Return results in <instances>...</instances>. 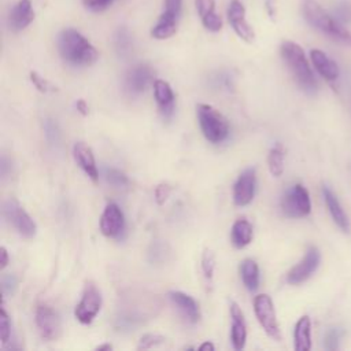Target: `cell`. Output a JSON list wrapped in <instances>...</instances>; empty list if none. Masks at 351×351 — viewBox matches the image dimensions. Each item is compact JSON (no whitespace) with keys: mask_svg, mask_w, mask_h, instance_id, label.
<instances>
[{"mask_svg":"<svg viewBox=\"0 0 351 351\" xmlns=\"http://www.w3.org/2000/svg\"><path fill=\"white\" fill-rule=\"evenodd\" d=\"M11 337V324H10V318L8 314L5 311L4 307H1V313H0V340L3 344H5Z\"/></svg>","mask_w":351,"mask_h":351,"instance_id":"35","label":"cell"},{"mask_svg":"<svg viewBox=\"0 0 351 351\" xmlns=\"http://www.w3.org/2000/svg\"><path fill=\"white\" fill-rule=\"evenodd\" d=\"M36 325L43 339L56 340L62 333V324L58 313L47 304H40L36 310Z\"/></svg>","mask_w":351,"mask_h":351,"instance_id":"10","label":"cell"},{"mask_svg":"<svg viewBox=\"0 0 351 351\" xmlns=\"http://www.w3.org/2000/svg\"><path fill=\"white\" fill-rule=\"evenodd\" d=\"M319 261H321L319 251L315 247H308L303 259L288 271L287 282L291 285H299L307 281L318 269Z\"/></svg>","mask_w":351,"mask_h":351,"instance_id":"9","label":"cell"},{"mask_svg":"<svg viewBox=\"0 0 351 351\" xmlns=\"http://www.w3.org/2000/svg\"><path fill=\"white\" fill-rule=\"evenodd\" d=\"M310 59L313 62V66L315 67V70L324 80L333 82L339 78L340 70H339L337 63L335 60H332L325 52L314 48L310 51Z\"/></svg>","mask_w":351,"mask_h":351,"instance_id":"16","label":"cell"},{"mask_svg":"<svg viewBox=\"0 0 351 351\" xmlns=\"http://www.w3.org/2000/svg\"><path fill=\"white\" fill-rule=\"evenodd\" d=\"M75 108H77V111H78L80 114H82V115H86V114H88V104H86L85 100H82V99H80V100L75 103Z\"/></svg>","mask_w":351,"mask_h":351,"instance_id":"45","label":"cell"},{"mask_svg":"<svg viewBox=\"0 0 351 351\" xmlns=\"http://www.w3.org/2000/svg\"><path fill=\"white\" fill-rule=\"evenodd\" d=\"M1 214L8 221V223L15 228V230L21 236L26 239H32L36 234L37 232L36 222L27 214V211L19 204L16 199L14 197L5 199L1 204Z\"/></svg>","mask_w":351,"mask_h":351,"instance_id":"5","label":"cell"},{"mask_svg":"<svg viewBox=\"0 0 351 351\" xmlns=\"http://www.w3.org/2000/svg\"><path fill=\"white\" fill-rule=\"evenodd\" d=\"M213 85L214 88L218 89H225V90H230L233 88V82H232V77L229 74L225 73H219L215 77H213Z\"/></svg>","mask_w":351,"mask_h":351,"instance_id":"39","label":"cell"},{"mask_svg":"<svg viewBox=\"0 0 351 351\" xmlns=\"http://www.w3.org/2000/svg\"><path fill=\"white\" fill-rule=\"evenodd\" d=\"M101 308V293L93 282H86L82 298L75 306L74 315L81 324H90Z\"/></svg>","mask_w":351,"mask_h":351,"instance_id":"8","label":"cell"},{"mask_svg":"<svg viewBox=\"0 0 351 351\" xmlns=\"http://www.w3.org/2000/svg\"><path fill=\"white\" fill-rule=\"evenodd\" d=\"M322 195H324V200L325 204L328 207V211L332 217V219L335 221V223L343 230V232H350V221L347 214L344 213V210L341 208V204L339 202V199L336 197V195L330 191L329 186L324 185L322 186Z\"/></svg>","mask_w":351,"mask_h":351,"instance_id":"20","label":"cell"},{"mask_svg":"<svg viewBox=\"0 0 351 351\" xmlns=\"http://www.w3.org/2000/svg\"><path fill=\"white\" fill-rule=\"evenodd\" d=\"M181 5H182V0H165L163 12L178 18L181 12Z\"/></svg>","mask_w":351,"mask_h":351,"instance_id":"43","label":"cell"},{"mask_svg":"<svg viewBox=\"0 0 351 351\" xmlns=\"http://www.w3.org/2000/svg\"><path fill=\"white\" fill-rule=\"evenodd\" d=\"M169 255V250L166 243H152L148 250V261L151 263H163L166 262Z\"/></svg>","mask_w":351,"mask_h":351,"instance_id":"29","label":"cell"},{"mask_svg":"<svg viewBox=\"0 0 351 351\" xmlns=\"http://www.w3.org/2000/svg\"><path fill=\"white\" fill-rule=\"evenodd\" d=\"M302 14L310 26L322 32L332 40L351 47V32L347 30L333 15H329L317 1L303 0Z\"/></svg>","mask_w":351,"mask_h":351,"instance_id":"3","label":"cell"},{"mask_svg":"<svg viewBox=\"0 0 351 351\" xmlns=\"http://www.w3.org/2000/svg\"><path fill=\"white\" fill-rule=\"evenodd\" d=\"M111 3H112V0H82V4L85 5V8L93 11V12H100V11L106 10Z\"/></svg>","mask_w":351,"mask_h":351,"instance_id":"41","label":"cell"},{"mask_svg":"<svg viewBox=\"0 0 351 351\" xmlns=\"http://www.w3.org/2000/svg\"><path fill=\"white\" fill-rule=\"evenodd\" d=\"M154 80V71L147 64H136L125 75V89L130 95L143 93Z\"/></svg>","mask_w":351,"mask_h":351,"instance_id":"13","label":"cell"},{"mask_svg":"<svg viewBox=\"0 0 351 351\" xmlns=\"http://www.w3.org/2000/svg\"><path fill=\"white\" fill-rule=\"evenodd\" d=\"M111 348H112V346H111V344H108V343H106V344H100V346H97V347H96V350H97V351H103V350H108V351H110Z\"/></svg>","mask_w":351,"mask_h":351,"instance_id":"48","label":"cell"},{"mask_svg":"<svg viewBox=\"0 0 351 351\" xmlns=\"http://www.w3.org/2000/svg\"><path fill=\"white\" fill-rule=\"evenodd\" d=\"M30 81L33 82V85H34L40 92L48 93V92L56 90V88H55L49 81H47L44 77H41V75H40L38 73H36V71H32V73H30Z\"/></svg>","mask_w":351,"mask_h":351,"instance_id":"37","label":"cell"},{"mask_svg":"<svg viewBox=\"0 0 351 351\" xmlns=\"http://www.w3.org/2000/svg\"><path fill=\"white\" fill-rule=\"evenodd\" d=\"M170 300L173 302V304L180 310V313L185 317V319L191 324H196L200 319V310L199 306L196 303V300L180 291H171L169 293Z\"/></svg>","mask_w":351,"mask_h":351,"instance_id":"18","label":"cell"},{"mask_svg":"<svg viewBox=\"0 0 351 351\" xmlns=\"http://www.w3.org/2000/svg\"><path fill=\"white\" fill-rule=\"evenodd\" d=\"M154 95L156 104L165 118H170L174 112V93L169 82L163 80L154 81Z\"/></svg>","mask_w":351,"mask_h":351,"instance_id":"19","label":"cell"},{"mask_svg":"<svg viewBox=\"0 0 351 351\" xmlns=\"http://www.w3.org/2000/svg\"><path fill=\"white\" fill-rule=\"evenodd\" d=\"M114 45H115V49L118 52L119 56L122 58H126L132 48H133V40H132V36L129 33L128 29L125 27H119L117 32H115V36H114Z\"/></svg>","mask_w":351,"mask_h":351,"instance_id":"26","label":"cell"},{"mask_svg":"<svg viewBox=\"0 0 351 351\" xmlns=\"http://www.w3.org/2000/svg\"><path fill=\"white\" fill-rule=\"evenodd\" d=\"M333 16L341 23L351 22V1L350 0H339L333 7Z\"/></svg>","mask_w":351,"mask_h":351,"instance_id":"31","label":"cell"},{"mask_svg":"<svg viewBox=\"0 0 351 351\" xmlns=\"http://www.w3.org/2000/svg\"><path fill=\"white\" fill-rule=\"evenodd\" d=\"M229 25L232 26V29L234 30V33L245 43H252L255 38V33L254 29L251 27V25L247 22L245 16L244 18H237L233 21H229Z\"/></svg>","mask_w":351,"mask_h":351,"instance_id":"27","label":"cell"},{"mask_svg":"<svg viewBox=\"0 0 351 351\" xmlns=\"http://www.w3.org/2000/svg\"><path fill=\"white\" fill-rule=\"evenodd\" d=\"M1 165H0V171H1V177L3 178H5L7 177V174H8V159H7V156H1V162H0Z\"/></svg>","mask_w":351,"mask_h":351,"instance_id":"44","label":"cell"},{"mask_svg":"<svg viewBox=\"0 0 351 351\" xmlns=\"http://www.w3.org/2000/svg\"><path fill=\"white\" fill-rule=\"evenodd\" d=\"M166 341V339L160 335H154V333H147L140 339V344L138 348L143 350H148V348H154V347H159L160 344H163Z\"/></svg>","mask_w":351,"mask_h":351,"instance_id":"36","label":"cell"},{"mask_svg":"<svg viewBox=\"0 0 351 351\" xmlns=\"http://www.w3.org/2000/svg\"><path fill=\"white\" fill-rule=\"evenodd\" d=\"M177 16L162 12L158 22L151 29V36L156 40H166L177 32Z\"/></svg>","mask_w":351,"mask_h":351,"instance_id":"23","label":"cell"},{"mask_svg":"<svg viewBox=\"0 0 351 351\" xmlns=\"http://www.w3.org/2000/svg\"><path fill=\"white\" fill-rule=\"evenodd\" d=\"M73 156H74V160L77 162V165L82 169V171L92 181L96 182L99 180V170H97L92 149L88 145H85L84 143H75L73 147Z\"/></svg>","mask_w":351,"mask_h":351,"instance_id":"17","label":"cell"},{"mask_svg":"<svg viewBox=\"0 0 351 351\" xmlns=\"http://www.w3.org/2000/svg\"><path fill=\"white\" fill-rule=\"evenodd\" d=\"M255 188H256V176L255 169L250 167L245 169L239 178L236 180L233 185V202L236 206H247L252 202L255 196Z\"/></svg>","mask_w":351,"mask_h":351,"instance_id":"11","label":"cell"},{"mask_svg":"<svg viewBox=\"0 0 351 351\" xmlns=\"http://www.w3.org/2000/svg\"><path fill=\"white\" fill-rule=\"evenodd\" d=\"M34 19V10L30 0H18L10 14H8V26L12 32H22L26 29Z\"/></svg>","mask_w":351,"mask_h":351,"instance_id":"14","label":"cell"},{"mask_svg":"<svg viewBox=\"0 0 351 351\" xmlns=\"http://www.w3.org/2000/svg\"><path fill=\"white\" fill-rule=\"evenodd\" d=\"M44 134L49 145H59L60 143V130L58 128V123L53 119H45L44 121Z\"/></svg>","mask_w":351,"mask_h":351,"instance_id":"32","label":"cell"},{"mask_svg":"<svg viewBox=\"0 0 351 351\" xmlns=\"http://www.w3.org/2000/svg\"><path fill=\"white\" fill-rule=\"evenodd\" d=\"M280 52L298 86L307 95H315L318 82L303 48L293 41H284L280 47Z\"/></svg>","mask_w":351,"mask_h":351,"instance_id":"2","label":"cell"},{"mask_svg":"<svg viewBox=\"0 0 351 351\" xmlns=\"http://www.w3.org/2000/svg\"><path fill=\"white\" fill-rule=\"evenodd\" d=\"M214 270H215V256H214V252L211 250H208V248H204V251L202 254V271H203L204 278L207 281L213 280Z\"/></svg>","mask_w":351,"mask_h":351,"instance_id":"30","label":"cell"},{"mask_svg":"<svg viewBox=\"0 0 351 351\" xmlns=\"http://www.w3.org/2000/svg\"><path fill=\"white\" fill-rule=\"evenodd\" d=\"M8 265V252L5 247H1V261H0V269L3 270Z\"/></svg>","mask_w":351,"mask_h":351,"instance_id":"46","label":"cell"},{"mask_svg":"<svg viewBox=\"0 0 351 351\" xmlns=\"http://www.w3.org/2000/svg\"><path fill=\"white\" fill-rule=\"evenodd\" d=\"M104 178L106 181L112 185V186H117V188H122V186H126L129 184V180H128V176L118 170V169H114V167H104Z\"/></svg>","mask_w":351,"mask_h":351,"instance_id":"28","label":"cell"},{"mask_svg":"<svg viewBox=\"0 0 351 351\" xmlns=\"http://www.w3.org/2000/svg\"><path fill=\"white\" fill-rule=\"evenodd\" d=\"M214 348H215L214 344L210 343V341H206V343H203V344L199 347V350H202V351H204V350H214Z\"/></svg>","mask_w":351,"mask_h":351,"instance_id":"47","label":"cell"},{"mask_svg":"<svg viewBox=\"0 0 351 351\" xmlns=\"http://www.w3.org/2000/svg\"><path fill=\"white\" fill-rule=\"evenodd\" d=\"M202 19V23L203 26L208 30V32H213V33H217L222 29V18L219 14H217V11H213L204 16L200 18Z\"/></svg>","mask_w":351,"mask_h":351,"instance_id":"33","label":"cell"},{"mask_svg":"<svg viewBox=\"0 0 351 351\" xmlns=\"http://www.w3.org/2000/svg\"><path fill=\"white\" fill-rule=\"evenodd\" d=\"M125 229V217L115 203H108L100 218V230L106 237H118Z\"/></svg>","mask_w":351,"mask_h":351,"instance_id":"12","label":"cell"},{"mask_svg":"<svg viewBox=\"0 0 351 351\" xmlns=\"http://www.w3.org/2000/svg\"><path fill=\"white\" fill-rule=\"evenodd\" d=\"M340 330L339 329H330L325 335V348L329 351H335L339 348V340H340Z\"/></svg>","mask_w":351,"mask_h":351,"instance_id":"38","label":"cell"},{"mask_svg":"<svg viewBox=\"0 0 351 351\" xmlns=\"http://www.w3.org/2000/svg\"><path fill=\"white\" fill-rule=\"evenodd\" d=\"M252 225L247 219H237L230 230V241L236 248H244L252 241Z\"/></svg>","mask_w":351,"mask_h":351,"instance_id":"22","label":"cell"},{"mask_svg":"<svg viewBox=\"0 0 351 351\" xmlns=\"http://www.w3.org/2000/svg\"><path fill=\"white\" fill-rule=\"evenodd\" d=\"M254 311L266 335L273 340H280L281 332L271 298L266 293L256 295L254 299Z\"/></svg>","mask_w":351,"mask_h":351,"instance_id":"7","label":"cell"},{"mask_svg":"<svg viewBox=\"0 0 351 351\" xmlns=\"http://www.w3.org/2000/svg\"><path fill=\"white\" fill-rule=\"evenodd\" d=\"M240 276L244 287L254 292L259 287V267L255 261L244 259L240 265Z\"/></svg>","mask_w":351,"mask_h":351,"instance_id":"24","label":"cell"},{"mask_svg":"<svg viewBox=\"0 0 351 351\" xmlns=\"http://www.w3.org/2000/svg\"><path fill=\"white\" fill-rule=\"evenodd\" d=\"M284 156H285V152H284V148L280 143H277L269 151L267 166H269V170H270L271 176L280 177L282 174V171H284Z\"/></svg>","mask_w":351,"mask_h":351,"instance_id":"25","label":"cell"},{"mask_svg":"<svg viewBox=\"0 0 351 351\" xmlns=\"http://www.w3.org/2000/svg\"><path fill=\"white\" fill-rule=\"evenodd\" d=\"M18 288V278L14 274H4L1 277V293L4 298L12 296Z\"/></svg>","mask_w":351,"mask_h":351,"instance_id":"34","label":"cell"},{"mask_svg":"<svg viewBox=\"0 0 351 351\" xmlns=\"http://www.w3.org/2000/svg\"><path fill=\"white\" fill-rule=\"evenodd\" d=\"M58 49L62 59L73 66L84 67L93 64L97 58V49L78 30L67 27L58 36Z\"/></svg>","mask_w":351,"mask_h":351,"instance_id":"1","label":"cell"},{"mask_svg":"<svg viewBox=\"0 0 351 351\" xmlns=\"http://www.w3.org/2000/svg\"><path fill=\"white\" fill-rule=\"evenodd\" d=\"M170 192H171V188L167 184H159L155 188V200H156V203L160 204V206L165 204V202L170 196Z\"/></svg>","mask_w":351,"mask_h":351,"instance_id":"42","label":"cell"},{"mask_svg":"<svg viewBox=\"0 0 351 351\" xmlns=\"http://www.w3.org/2000/svg\"><path fill=\"white\" fill-rule=\"evenodd\" d=\"M293 347L296 351H308L311 348V321L308 315H302L293 332Z\"/></svg>","mask_w":351,"mask_h":351,"instance_id":"21","label":"cell"},{"mask_svg":"<svg viewBox=\"0 0 351 351\" xmlns=\"http://www.w3.org/2000/svg\"><path fill=\"white\" fill-rule=\"evenodd\" d=\"M281 210L289 218H302L308 215L311 211L308 191L302 184L289 186L281 197Z\"/></svg>","mask_w":351,"mask_h":351,"instance_id":"6","label":"cell"},{"mask_svg":"<svg viewBox=\"0 0 351 351\" xmlns=\"http://www.w3.org/2000/svg\"><path fill=\"white\" fill-rule=\"evenodd\" d=\"M230 317H232V328H230L232 344L234 350H243L247 340V325H245L244 314L236 302H230Z\"/></svg>","mask_w":351,"mask_h":351,"instance_id":"15","label":"cell"},{"mask_svg":"<svg viewBox=\"0 0 351 351\" xmlns=\"http://www.w3.org/2000/svg\"><path fill=\"white\" fill-rule=\"evenodd\" d=\"M195 5L200 18L215 11V0H195Z\"/></svg>","mask_w":351,"mask_h":351,"instance_id":"40","label":"cell"},{"mask_svg":"<svg viewBox=\"0 0 351 351\" xmlns=\"http://www.w3.org/2000/svg\"><path fill=\"white\" fill-rule=\"evenodd\" d=\"M196 115L203 136L213 144L225 141L229 136L228 119L211 104L199 103L196 106Z\"/></svg>","mask_w":351,"mask_h":351,"instance_id":"4","label":"cell"}]
</instances>
